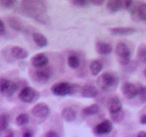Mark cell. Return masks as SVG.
<instances>
[{
	"label": "cell",
	"mask_w": 146,
	"mask_h": 137,
	"mask_svg": "<svg viewBox=\"0 0 146 137\" xmlns=\"http://www.w3.org/2000/svg\"><path fill=\"white\" fill-rule=\"evenodd\" d=\"M20 13L42 24L49 22L47 15V6L45 2L39 0H25L21 2L19 9Z\"/></svg>",
	"instance_id": "1"
},
{
	"label": "cell",
	"mask_w": 146,
	"mask_h": 137,
	"mask_svg": "<svg viewBox=\"0 0 146 137\" xmlns=\"http://www.w3.org/2000/svg\"><path fill=\"white\" fill-rule=\"evenodd\" d=\"M120 79L113 72H104L97 79V84L105 92H113L117 89Z\"/></svg>",
	"instance_id": "2"
},
{
	"label": "cell",
	"mask_w": 146,
	"mask_h": 137,
	"mask_svg": "<svg viewBox=\"0 0 146 137\" xmlns=\"http://www.w3.org/2000/svg\"><path fill=\"white\" fill-rule=\"evenodd\" d=\"M123 8L139 20H143L146 13V2L143 1H123Z\"/></svg>",
	"instance_id": "3"
},
{
	"label": "cell",
	"mask_w": 146,
	"mask_h": 137,
	"mask_svg": "<svg viewBox=\"0 0 146 137\" xmlns=\"http://www.w3.org/2000/svg\"><path fill=\"white\" fill-rule=\"evenodd\" d=\"M115 53L118 57L119 63L122 66H127L130 63L131 53L128 46L123 42H120L115 47Z\"/></svg>",
	"instance_id": "4"
},
{
	"label": "cell",
	"mask_w": 146,
	"mask_h": 137,
	"mask_svg": "<svg viewBox=\"0 0 146 137\" xmlns=\"http://www.w3.org/2000/svg\"><path fill=\"white\" fill-rule=\"evenodd\" d=\"M74 84H70L65 82H60L55 83L51 87V92L54 95L57 96H66L67 95L73 94Z\"/></svg>",
	"instance_id": "5"
},
{
	"label": "cell",
	"mask_w": 146,
	"mask_h": 137,
	"mask_svg": "<svg viewBox=\"0 0 146 137\" xmlns=\"http://www.w3.org/2000/svg\"><path fill=\"white\" fill-rule=\"evenodd\" d=\"M19 85L12 80L2 79L0 80V94L6 97H11L17 91Z\"/></svg>",
	"instance_id": "6"
},
{
	"label": "cell",
	"mask_w": 146,
	"mask_h": 137,
	"mask_svg": "<svg viewBox=\"0 0 146 137\" xmlns=\"http://www.w3.org/2000/svg\"><path fill=\"white\" fill-rule=\"evenodd\" d=\"M40 98V94L30 86H25L19 94V99L25 103H32Z\"/></svg>",
	"instance_id": "7"
},
{
	"label": "cell",
	"mask_w": 146,
	"mask_h": 137,
	"mask_svg": "<svg viewBox=\"0 0 146 137\" xmlns=\"http://www.w3.org/2000/svg\"><path fill=\"white\" fill-rule=\"evenodd\" d=\"M33 79L36 82L40 84H46L52 75L51 68L50 67H42V68H35L33 71Z\"/></svg>",
	"instance_id": "8"
},
{
	"label": "cell",
	"mask_w": 146,
	"mask_h": 137,
	"mask_svg": "<svg viewBox=\"0 0 146 137\" xmlns=\"http://www.w3.org/2000/svg\"><path fill=\"white\" fill-rule=\"evenodd\" d=\"M7 22L9 26L14 30L22 33H29L31 31V28L25 24V22L19 18L14 16H8Z\"/></svg>",
	"instance_id": "9"
},
{
	"label": "cell",
	"mask_w": 146,
	"mask_h": 137,
	"mask_svg": "<svg viewBox=\"0 0 146 137\" xmlns=\"http://www.w3.org/2000/svg\"><path fill=\"white\" fill-rule=\"evenodd\" d=\"M31 114L37 119H45L50 115V109L49 106L44 103H38L32 107Z\"/></svg>",
	"instance_id": "10"
},
{
	"label": "cell",
	"mask_w": 146,
	"mask_h": 137,
	"mask_svg": "<svg viewBox=\"0 0 146 137\" xmlns=\"http://www.w3.org/2000/svg\"><path fill=\"white\" fill-rule=\"evenodd\" d=\"M121 92L123 96L127 99H133L138 96L137 86L130 82H125L122 85Z\"/></svg>",
	"instance_id": "11"
},
{
	"label": "cell",
	"mask_w": 146,
	"mask_h": 137,
	"mask_svg": "<svg viewBox=\"0 0 146 137\" xmlns=\"http://www.w3.org/2000/svg\"><path fill=\"white\" fill-rule=\"evenodd\" d=\"M113 128V123L108 119H105L97 124L93 128V132L97 135H106L111 132Z\"/></svg>",
	"instance_id": "12"
},
{
	"label": "cell",
	"mask_w": 146,
	"mask_h": 137,
	"mask_svg": "<svg viewBox=\"0 0 146 137\" xmlns=\"http://www.w3.org/2000/svg\"><path fill=\"white\" fill-rule=\"evenodd\" d=\"M136 32V29L130 26H117L110 29V33L113 36H130Z\"/></svg>",
	"instance_id": "13"
},
{
	"label": "cell",
	"mask_w": 146,
	"mask_h": 137,
	"mask_svg": "<svg viewBox=\"0 0 146 137\" xmlns=\"http://www.w3.org/2000/svg\"><path fill=\"white\" fill-rule=\"evenodd\" d=\"M49 59L43 53H39L31 59V64L35 68H42L48 64Z\"/></svg>",
	"instance_id": "14"
},
{
	"label": "cell",
	"mask_w": 146,
	"mask_h": 137,
	"mask_svg": "<svg viewBox=\"0 0 146 137\" xmlns=\"http://www.w3.org/2000/svg\"><path fill=\"white\" fill-rule=\"evenodd\" d=\"M108 110L110 114H117L123 111V104L120 99L117 96L111 98L108 101Z\"/></svg>",
	"instance_id": "15"
},
{
	"label": "cell",
	"mask_w": 146,
	"mask_h": 137,
	"mask_svg": "<svg viewBox=\"0 0 146 137\" xmlns=\"http://www.w3.org/2000/svg\"><path fill=\"white\" fill-rule=\"evenodd\" d=\"M81 96L87 99H94L99 95V91L92 85H85L80 89Z\"/></svg>",
	"instance_id": "16"
},
{
	"label": "cell",
	"mask_w": 146,
	"mask_h": 137,
	"mask_svg": "<svg viewBox=\"0 0 146 137\" xmlns=\"http://www.w3.org/2000/svg\"><path fill=\"white\" fill-rule=\"evenodd\" d=\"M61 116L63 119L67 122H73L77 119L78 113L72 107H64L61 112Z\"/></svg>",
	"instance_id": "17"
},
{
	"label": "cell",
	"mask_w": 146,
	"mask_h": 137,
	"mask_svg": "<svg viewBox=\"0 0 146 137\" xmlns=\"http://www.w3.org/2000/svg\"><path fill=\"white\" fill-rule=\"evenodd\" d=\"M11 55L15 59H25L28 57L27 51L18 46H14L10 48Z\"/></svg>",
	"instance_id": "18"
},
{
	"label": "cell",
	"mask_w": 146,
	"mask_h": 137,
	"mask_svg": "<svg viewBox=\"0 0 146 137\" xmlns=\"http://www.w3.org/2000/svg\"><path fill=\"white\" fill-rule=\"evenodd\" d=\"M97 52L102 55H108L113 51V47L110 44L104 41H98L95 45Z\"/></svg>",
	"instance_id": "19"
},
{
	"label": "cell",
	"mask_w": 146,
	"mask_h": 137,
	"mask_svg": "<svg viewBox=\"0 0 146 137\" xmlns=\"http://www.w3.org/2000/svg\"><path fill=\"white\" fill-rule=\"evenodd\" d=\"M106 8L110 13H116L123 8V1H120V0H109V1L107 2Z\"/></svg>",
	"instance_id": "20"
},
{
	"label": "cell",
	"mask_w": 146,
	"mask_h": 137,
	"mask_svg": "<svg viewBox=\"0 0 146 137\" xmlns=\"http://www.w3.org/2000/svg\"><path fill=\"white\" fill-rule=\"evenodd\" d=\"M32 39L35 44L40 47H45L48 44V40L44 37L42 34L38 32H33L32 33Z\"/></svg>",
	"instance_id": "21"
},
{
	"label": "cell",
	"mask_w": 146,
	"mask_h": 137,
	"mask_svg": "<svg viewBox=\"0 0 146 137\" xmlns=\"http://www.w3.org/2000/svg\"><path fill=\"white\" fill-rule=\"evenodd\" d=\"M103 68V64L100 60L95 59L90 64V70L93 76H98Z\"/></svg>",
	"instance_id": "22"
},
{
	"label": "cell",
	"mask_w": 146,
	"mask_h": 137,
	"mask_svg": "<svg viewBox=\"0 0 146 137\" xmlns=\"http://www.w3.org/2000/svg\"><path fill=\"white\" fill-rule=\"evenodd\" d=\"M100 111V107L96 104L88 106L82 110V114L83 117H88L97 114Z\"/></svg>",
	"instance_id": "23"
},
{
	"label": "cell",
	"mask_w": 146,
	"mask_h": 137,
	"mask_svg": "<svg viewBox=\"0 0 146 137\" xmlns=\"http://www.w3.org/2000/svg\"><path fill=\"white\" fill-rule=\"evenodd\" d=\"M67 64L73 69H76L80 65V59L78 54H71L67 58Z\"/></svg>",
	"instance_id": "24"
},
{
	"label": "cell",
	"mask_w": 146,
	"mask_h": 137,
	"mask_svg": "<svg viewBox=\"0 0 146 137\" xmlns=\"http://www.w3.org/2000/svg\"><path fill=\"white\" fill-rule=\"evenodd\" d=\"M29 119L28 114L26 113H22L16 117L15 122H16L17 125L19 126H23L29 123Z\"/></svg>",
	"instance_id": "25"
},
{
	"label": "cell",
	"mask_w": 146,
	"mask_h": 137,
	"mask_svg": "<svg viewBox=\"0 0 146 137\" xmlns=\"http://www.w3.org/2000/svg\"><path fill=\"white\" fill-rule=\"evenodd\" d=\"M9 124V117L7 114H0V131L7 129Z\"/></svg>",
	"instance_id": "26"
},
{
	"label": "cell",
	"mask_w": 146,
	"mask_h": 137,
	"mask_svg": "<svg viewBox=\"0 0 146 137\" xmlns=\"http://www.w3.org/2000/svg\"><path fill=\"white\" fill-rule=\"evenodd\" d=\"M137 57L140 61L146 64V45H140L138 47Z\"/></svg>",
	"instance_id": "27"
},
{
	"label": "cell",
	"mask_w": 146,
	"mask_h": 137,
	"mask_svg": "<svg viewBox=\"0 0 146 137\" xmlns=\"http://www.w3.org/2000/svg\"><path fill=\"white\" fill-rule=\"evenodd\" d=\"M16 5L17 2L15 0H0V6L5 9H12Z\"/></svg>",
	"instance_id": "28"
},
{
	"label": "cell",
	"mask_w": 146,
	"mask_h": 137,
	"mask_svg": "<svg viewBox=\"0 0 146 137\" xmlns=\"http://www.w3.org/2000/svg\"><path fill=\"white\" fill-rule=\"evenodd\" d=\"M138 96L141 103H145L146 102V86L143 85H138Z\"/></svg>",
	"instance_id": "29"
},
{
	"label": "cell",
	"mask_w": 146,
	"mask_h": 137,
	"mask_svg": "<svg viewBox=\"0 0 146 137\" xmlns=\"http://www.w3.org/2000/svg\"><path fill=\"white\" fill-rule=\"evenodd\" d=\"M72 5L77 7L85 8L88 7L90 5V2L88 0H75V1H72Z\"/></svg>",
	"instance_id": "30"
},
{
	"label": "cell",
	"mask_w": 146,
	"mask_h": 137,
	"mask_svg": "<svg viewBox=\"0 0 146 137\" xmlns=\"http://www.w3.org/2000/svg\"><path fill=\"white\" fill-rule=\"evenodd\" d=\"M110 117H111L112 121L114 123L117 124V123H120L123 121L125 117V114L123 111H121L120 112L117 113V114H110Z\"/></svg>",
	"instance_id": "31"
},
{
	"label": "cell",
	"mask_w": 146,
	"mask_h": 137,
	"mask_svg": "<svg viewBox=\"0 0 146 137\" xmlns=\"http://www.w3.org/2000/svg\"><path fill=\"white\" fill-rule=\"evenodd\" d=\"M44 137H60L57 132L54 131H49L44 135Z\"/></svg>",
	"instance_id": "32"
},
{
	"label": "cell",
	"mask_w": 146,
	"mask_h": 137,
	"mask_svg": "<svg viewBox=\"0 0 146 137\" xmlns=\"http://www.w3.org/2000/svg\"><path fill=\"white\" fill-rule=\"evenodd\" d=\"M90 4H93L94 5L96 6H100V5L104 4V0H90Z\"/></svg>",
	"instance_id": "33"
},
{
	"label": "cell",
	"mask_w": 146,
	"mask_h": 137,
	"mask_svg": "<svg viewBox=\"0 0 146 137\" xmlns=\"http://www.w3.org/2000/svg\"><path fill=\"white\" fill-rule=\"evenodd\" d=\"M5 32V25L3 21L0 19V34H3Z\"/></svg>",
	"instance_id": "34"
},
{
	"label": "cell",
	"mask_w": 146,
	"mask_h": 137,
	"mask_svg": "<svg viewBox=\"0 0 146 137\" xmlns=\"http://www.w3.org/2000/svg\"><path fill=\"white\" fill-rule=\"evenodd\" d=\"M140 123L143 125H146V114H143L140 117Z\"/></svg>",
	"instance_id": "35"
},
{
	"label": "cell",
	"mask_w": 146,
	"mask_h": 137,
	"mask_svg": "<svg viewBox=\"0 0 146 137\" xmlns=\"http://www.w3.org/2000/svg\"><path fill=\"white\" fill-rule=\"evenodd\" d=\"M137 137H146V131H140L137 134Z\"/></svg>",
	"instance_id": "36"
},
{
	"label": "cell",
	"mask_w": 146,
	"mask_h": 137,
	"mask_svg": "<svg viewBox=\"0 0 146 137\" xmlns=\"http://www.w3.org/2000/svg\"><path fill=\"white\" fill-rule=\"evenodd\" d=\"M22 137H32V134L29 131H26V132H25L23 134Z\"/></svg>",
	"instance_id": "37"
},
{
	"label": "cell",
	"mask_w": 146,
	"mask_h": 137,
	"mask_svg": "<svg viewBox=\"0 0 146 137\" xmlns=\"http://www.w3.org/2000/svg\"><path fill=\"white\" fill-rule=\"evenodd\" d=\"M5 137H14V133L12 131H10V132L8 133V134Z\"/></svg>",
	"instance_id": "38"
},
{
	"label": "cell",
	"mask_w": 146,
	"mask_h": 137,
	"mask_svg": "<svg viewBox=\"0 0 146 137\" xmlns=\"http://www.w3.org/2000/svg\"><path fill=\"white\" fill-rule=\"evenodd\" d=\"M143 21H145L146 22V13L145 14L144 16H143Z\"/></svg>",
	"instance_id": "39"
},
{
	"label": "cell",
	"mask_w": 146,
	"mask_h": 137,
	"mask_svg": "<svg viewBox=\"0 0 146 137\" xmlns=\"http://www.w3.org/2000/svg\"><path fill=\"white\" fill-rule=\"evenodd\" d=\"M144 75H145V78H146V68H145V70H144Z\"/></svg>",
	"instance_id": "40"
}]
</instances>
